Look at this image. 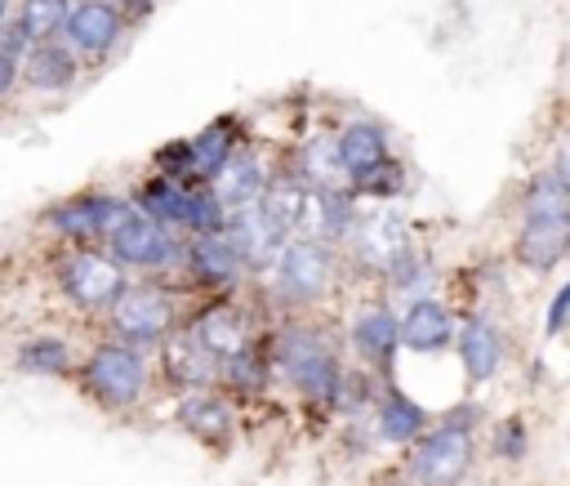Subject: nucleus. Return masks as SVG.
<instances>
[{"label":"nucleus","mask_w":570,"mask_h":486,"mask_svg":"<svg viewBox=\"0 0 570 486\" xmlns=\"http://www.w3.org/2000/svg\"><path fill=\"white\" fill-rule=\"evenodd\" d=\"M330 143H334V165H338L347 187L361 183L383 161H392V138H387V129L379 120H347Z\"/></svg>","instance_id":"nucleus-20"},{"label":"nucleus","mask_w":570,"mask_h":486,"mask_svg":"<svg viewBox=\"0 0 570 486\" xmlns=\"http://www.w3.org/2000/svg\"><path fill=\"white\" fill-rule=\"evenodd\" d=\"M566 308H570V285H557V294H552V303H548V321H543L548 339H557V334L566 330Z\"/></svg>","instance_id":"nucleus-31"},{"label":"nucleus","mask_w":570,"mask_h":486,"mask_svg":"<svg viewBox=\"0 0 570 486\" xmlns=\"http://www.w3.org/2000/svg\"><path fill=\"white\" fill-rule=\"evenodd\" d=\"M566 245H570V218H548V223H521L517 236H512V259L543 276L552 272L561 259H566Z\"/></svg>","instance_id":"nucleus-24"},{"label":"nucleus","mask_w":570,"mask_h":486,"mask_svg":"<svg viewBox=\"0 0 570 486\" xmlns=\"http://www.w3.org/2000/svg\"><path fill=\"white\" fill-rule=\"evenodd\" d=\"M240 129H236V116H218L214 125H205L200 134L187 138V161H191V183L196 187H209V178L218 174V165L240 147Z\"/></svg>","instance_id":"nucleus-25"},{"label":"nucleus","mask_w":570,"mask_h":486,"mask_svg":"<svg viewBox=\"0 0 570 486\" xmlns=\"http://www.w3.org/2000/svg\"><path fill=\"white\" fill-rule=\"evenodd\" d=\"M490 446H494V459H503V464H521V459L530 455V428H525V419H521V415L499 419Z\"/></svg>","instance_id":"nucleus-30"},{"label":"nucleus","mask_w":570,"mask_h":486,"mask_svg":"<svg viewBox=\"0 0 570 486\" xmlns=\"http://www.w3.org/2000/svg\"><path fill=\"white\" fill-rule=\"evenodd\" d=\"M263 348H267L272 375L285 379L307 406H321V410L334 406L343 357H338V343L321 325H312V321H285Z\"/></svg>","instance_id":"nucleus-1"},{"label":"nucleus","mask_w":570,"mask_h":486,"mask_svg":"<svg viewBox=\"0 0 570 486\" xmlns=\"http://www.w3.org/2000/svg\"><path fill=\"white\" fill-rule=\"evenodd\" d=\"M272 379L276 375H272L267 348L263 343H249V348H240V352H232V357L218 361V383L214 388H227L236 397H263L272 388Z\"/></svg>","instance_id":"nucleus-27"},{"label":"nucleus","mask_w":570,"mask_h":486,"mask_svg":"<svg viewBox=\"0 0 570 486\" xmlns=\"http://www.w3.org/2000/svg\"><path fill=\"white\" fill-rule=\"evenodd\" d=\"M125 27H129V18L120 13L116 0H71L58 40H62L76 58H107V54L120 45Z\"/></svg>","instance_id":"nucleus-14"},{"label":"nucleus","mask_w":570,"mask_h":486,"mask_svg":"<svg viewBox=\"0 0 570 486\" xmlns=\"http://www.w3.org/2000/svg\"><path fill=\"white\" fill-rule=\"evenodd\" d=\"M129 272H120L102 245H67L58 268H53V285L58 294L76 308V312H89V317H102L116 294L125 290Z\"/></svg>","instance_id":"nucleus-8"},{"label":"nucleus","mask_w":570,"mask_h":486,"mask_svg":"<svg viewBox=\"0 0 570 486\" xmlns=\"http://www.w3.org/2000/svg\"><path fill=\"white\" fill-rule=\"evenodd\" d=\"M156 361H160V379H165L178 397L218 383V361L183 330V321H178V330H169V334L156 343Z\"/></svg>","instance_id":"nucleus-18"},{"label":"nucleus","mask_w":570,"mask_h":486,"mask_svg":"<svg viewBox=\"0 0 570 486\" xmlns=\"http://www.w3.org/2000/svg\"><path fill=\"white\" fill-rule=\"evenodd\" d=\"M18 80L36 94H67L80 80V58L62 40H40L18 58Z\"/></svg>","instance_id":"nucleus-23"},{"label":"nucleus","mask_w":570,"mask_h":486,"mask_svg":"<svg viewBox=\"0 0 570 486\" xmlns=\"http://www.w3.org/2000/svg\"><path fill=\"white\" fill-rule=\"evenodd\" d=\"M102 317H107L111 339H120L129 348H142V352H156V343L169 330H178L183 299H178V290L169 281L142 276V281H125V290L116 294V303Z\"/></svg>","instance_id":"nucleus-5"},{"label":"nucleus","mask_w":570,"mask_h":486,"mask_svg":"<svg viewBox=\"0 0 570 486\" xmlns=\"http://www.w3.org/2000/svg\"><path fill=\"white\" fill-rule=\"evenodd\" d=\"M379 281H383V290L392 294V299H423V294H432V281H436V263H432V254L419 245V241H410L383 272H379Z\"/></svg>","instance_id":"nucleus-26"},{"label":"nucleus","mask_w":570,"mask_h":486,"mask_svg":"<svg viewBox=\"0 0 570 486\" xmlns=\"http://www.w3.org/2000/svg\"><path fill=\"white\" fill-rule=\"evenodd\" d=\"M267 178H272L267 156H263L258 147L240 143V147L218 165V174L209 178V192H214V201H218L223 210H240V205H254V201L263 196Z\"/></svg>","instance_id":"nucleus-21"},{"label":"nucleus","mask_w":570,"mask_h":486,"mask_svg":"<svg viewBox=\"0 0 570 486\" xmlns=\"http://www.w3.org/2000/svg\"><path fill=\"white\" fill-rule=\"evenodd\" d=\"M183 241L178 232H169L165 223L147 218L142 210H125V218L102 236V250L107 259L120 268V272H134V276H160L169 281L183 263Z\"/></svg>","instance_id":"nucleus-6"},{"label":"nucleus","mask_w":570,"mask_h":486,"mask_svg":"<svg viewBox=\"0 0 570 486\" xmlns=\"http://www.w3.org/2000/svg\"><path fill=\"white\" fill-rule=\"evenodd\" d=\"M450 348H454L459 370H463L468 383H490L508 361V339L485 312H468L454 325V343Z\"/></svg>","instance_id":"nucleus-16"},{"label":"nucleus","mask_w":570,"mask_h":486,"mask_svg":"<svg viewBox=\"0 0 570 486\" xmlns=\"http://www.w3.org/2000/svg\"><path fill=\"white\" fill-rule=\"evenodd\" d=\"M223 236L236 245V254H240V263L249 268V276H258V272L272 263V254L285 245V236L272 227V218L258 210V201H254V205H240V210H227Z\"/></svg>","instance_id":"nucleus-22"},{"label":"nucleus","mask_w":570,"mask_h":486,"mask_svg":"<svg viewBox=\"0 0 570 486\" xmlns=\"http://www.w3.org/2000/svg\"><path fill=\"white\" fill-rule=\"evenodd\" d=\"M116 4H120L125 18H147V13L156 9V0H116Z\"/></svg>","instance_id":"nucleus-33"},{"label":"nucleus","mask_w":570,"mask_h":486,"mask_svg":"<svg viewBox=\"0 0 570 486\" xmlns=\"http://www.w3.org/2000/svg\"><path fill=\"white\" fill-rule=\"evenodd\" d=\"M13 89H18V58L0 49V103H4Z\"/></svg>","instance_id":"nucleus-32"},{"label":"nucleus","mask_w":570,"mask_h":486,"mask_svg":"<svg viewBox=\"0 0 570 486\" xmlns=\"http://www.w3.org/2000/svg\"><path fill=\"white\" fill-rule=\"evenodd\" d=\"M174 424L191 437V441H200L205 450H227L232 446V437H236V410H232V401L218 392V388H200V392H183L178 397V406H174Z\"/></svg>","instance_id":"nucleus-17"},{"label":"nucleus","mask_w":570,"mask_h":486,"mask_svg":"<svg viewBox=\"0 0 570 486\" xmlns=\"http://www.w3.org/2000/svg\"><path fill=\"white\" fill-rule=\"evenodd\" d=\"M476 419L481 410L472 401L432 419L405 446V477L414 486H459L476 459Z\"/></svg>","instance_id":"nucleus-4"},{"label":"nucleus","mask_w":570,"mask_h":486,"mask_svg":"<svg viewBox=\"0 0 570 486\" xmlns=\"http://www.w3.org/2000/svg\"><path fill=\"white\" fill-rule=\"evenodd\" d=\"M183 330L214 357H232L249 343H258V330H254V312L236 303V294H205L187 317H183Z\"/></svg>","instance_id":"nucleus-11"},{"label":"nucleus","mask_w":570,"mask_h":486,"mask_svg":"<svg viewBox=\"0 0 570 486\" xmlns=\"http://www.w3.org/2000/svg\"><path fill=\"white\" fill-rule=\"evenodd\" d=\"M67 9H71V0H18V9H13V27L27 36V45L58 40Z\"/></svg>","instance_id":"nucleus-29"},{"label":"nucleus","mask_w":570,"mask_h":486,"mask_svg":"<svg viewBox=\"0 0 570 486\" xmlns=\"http://www.w3.org/2000/svg\"><path fill=\"white\" fill-rule=\"evenodd\" d=\"M178 276L191 290H200V294H236L240 281H249V268L240 263L236 245L218 227V232H200V236H187L183 241Z\"/></svg>","instance_id":"nucleus-12"},{"label":"nucleus","mask_w":570,"mask_h":486,"mask_svg":"<svg viewBox=\"0 0 570 486\" xmlns=\"http://www.w3.org/2000/svg\"><path fill=\"white\" fill-rule=\"evenodd\" d=\"M454 325H459V317L450 312V303L436 294H423L396 312V343L414 357H436L454 343Z\"/></svg>","instance_id":"nucleus-15"},{"label":"nucleus","mask_w":570,"mask_h":486,"mask_svg":"<svg viewBox=\"0 0 570 486\" xmlns=\"http://www.w3.org/2000/svg\"><path fill=\"white\" fill-rule=\"evenodd\" d=\"M71 379H76L80 397H89L98 410L125 415L151 392V352L129 348V343L107 334L85 357H76Z\"/></svg>","instance_id":"nucleus-3"},{"label":"nucleus","mask_w":570,"mask_h":486,"mask_svg":"<svg viewBox=\"0 0 570 486\" xmlns=\"http://www.w3.org/2000/svg\"><path fill=\"white\" fill-rule=\"evenodd\" d=\"M347 348L356 357L361 370H370L374 379H392L401 343H396V308L392 299H374L365 308L352 312L347 321Z\"/></svg>","instance_id":"nucleus-13"},{"label":"nucleus","mask_w":570,"mask_h":486,"mask_svg":"<svg viewBox=\"0 0 570 486\" xmlns=\"http://www.w3.org/2000/svg\"><path fill=\"white\" fill-rule=\"evenodd\" d=\"M134 210H142L147 218L165 223L169 232L178 236H200V232H218L227 210L214 201L209 187H191V183H174V178H160V174H147L129 196H125Z\"/></svg>","instance_id":"nucleus-7"},{"label":"nucleus","mask_w":570,"mask_h":486,"mask_svg":"<svg viewBox=\"0 0 570 486\" xmlns=\"http://www.w3.org/2000/svg\"><path fill=\"white\" fill-rule=\"evenodd\" d=\"M338 250L312 236H285V245L272 254V263L258 272L267 303L285 317V312H307L316 303L330 299L334 281H338Z\"/></svg>","instance_id":"nucleus-2"},{"label":"nucleus","mask_w":570,"mask_h":486,"mask_svg":"<svg viewBox=\"0 0 570 486\" xmlns=\"http://www.w3.org/2000/svg\"><path fill=\"white\" fill-rule=\"evenodd\" d=\"M129 201L120 192H102V187H80L53 205L40 210V227L62 241V245H102V236L125 218Z\"/></svg>","instance_id":"nucleus-9"},{"label":"nucleus","mask_w":570,"mask_h":486,"mask_svg":"<svg viewBox=\"0 0 570 486\" xmlns=\"http://www.w3.org/2000/svg\"><path fill=\"white\" fill-rule=\"evenodd\" d=\"M365 424H370L374 441H383V446H410L432 424V415L405 388H396L392 379H383L379 392H374V401H370V419Z\"/></svg>","instance_id":"nucleus-19"},{"label":"nucleus","mask_w":570,"mask_h":486,"mask_svg":"<svg viewBox=\"0 0 570 486\" xmlns=\"http://www.w3.org/2000/svg\"><path fill=\"white\" fill-rule=\"evenodd\" d=\"M410 223L401 210L383 205V210H356L347 236L338 241V263H352L370 276H379L405 245H410Z\"/></svg>","instance_id":"nucleus-10"},{"label":"nucleus","mask_w":570,"mask_h":486,"mask_svg":"<svg viewBox=\"0 0 570 486\" xmlns=\"http://www.w3.org/2000/svg\"><path fill=\"white\" fill-rule=\"evenodd\" d=\"M13 366H18L22 375H36V379H71V370H76V348H71L62 334H36V339H22V343H18Z\"/></svg>","instance_id":"nucleus-28"},{"label":"nucleus","mask_w":570,"mask_h":486,"mask_svg":"<svg viewBox=\"0 0 570 486\" xmlns=\"http://www.w3.org/2000/svg\"><path fill=\"white\" fill-rule=\"evenodd\" d=\"M4 18H9V0H0V22H4Z\"/></svg>","instance_id":"nucleus-34"}]
</instances>
